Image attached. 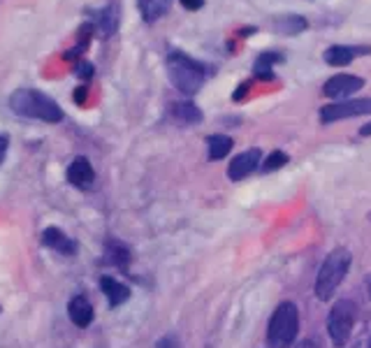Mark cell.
<instances>
[{
	"label": "cell",
	"instance_id": "obj_1",
	"mask_svg": "<svg viewBox=\"0 0 371 348\" xmlns=\"http://www.w3.org/2000/svg\"><path fill=\"white\" fill-rule=\"evenodd\" d=\"M351 265H353V255L348 248H334V251L327 253V258L323 260V265L318 269L316 286H313V293H316L320 302L332 300L334 293H337L339 286L348 276Z\"/></svg>",
	"mask_w": 371,
	"mask_h": 348
},
{
	"label": "cell",
	"instance_id": "obj_2",
	"mask_svg": "<svg viewBox=\"0 0 371 348\" xmlns=\"http://www.w3.org/2000/svg\"><path fill=\"white\" fill-rule=\"evenodd\" d=\"M10 107L14 114L26 119H38V121H45V123H59L66 116L61 105L54 98H49L42 91H35V89H19L10 98Z\"/></svg>",
	"mask_w": 371,
	"mask_h": 348
},
{
	"label": "cell",
	"instance_id": "obj_3",
	"mask_svg": "<svg viewBox=\"0 0 371 348\" xmlns=\"http://www.w3.org/2000/svg\"><path fill=\"white\" fill-rule=\"evenodd\" d=\"M165 68H167V77H169V82H172V86L186 96H195L206 80L202 63H197L195 59H190V56H186L181 52L169 54Z\"/></svg>",
	"mask_w": 371,
	"mask_h": 348
},
{
	"label": "cell",
	"instance_id": "obj_4",
	"mask_svg": "<svg viewBox=\"0 0 371 348\" xmlns=\"http://www.w3.org/2000/svg\"><path fill=\"white\" fill-rule=\"evenodd\" d=\"M299 332V309L295 302H281L267 325L269 348H290Z\"/></svg>",
	"mask_w": 371,
	"mask_h": 348
},
{
	"label": "cell",
	"instance_id": "obj_5",
	"mask_svg": "<svg viewBox=\"0 0 371 348\" xmlns=\"http://www.w3.org/2000/svg\"><path fill=\"white\" fill-rule=\"evenodd\" d=\"M355 321H358V307H355L353 300L334 302V307L330 309V316H327V332H330L334 348H344L351 342Z\"/></svg>",
	"mask_w": 371,
	"mask_h": 348
},
{
	"label": "cell",
	"instance_id": "obj_6",
	"mask_svg": "<svg viewBox=\"0 0 371 348\" xmlns=\"http://www.w3.org/2000/svg\"><path fill=\"white\" fill-rule=\"evenodd\" d=\"M365 114H371V98H348V100H339L320 107V123L330 126L334 121L355 119Z\"/></svg>",
	"mask_w": 371,
	"mask_h": 348
},
{
	"label": "cell",
	"instance_id": "obj_7",
	"mask_svg": "<svg viewBox=\"0 0 371 348\" xmlns=\"http://www.w3.org/2000/svg\"><path fill=\"white\" fill-rule=\"evenodd\" d=\"M365 86V80L355 75H334L325 82L323 86V96L330 98V100L339 103V100H348L353 93H358Z\"/></svg>",
	"mask_w": 371,
	"mask_h": 348
},
{
	"label": "cell",
	"instance_id": "obj_8",
	"mask_svg": "<svg viewBox=\"0 0 371 348\" xmlns=\"http://www.w3.org/2000/svg\"><path fill=\"white\" fill-rule=\"evenodd\" d=\"M260 149H248V151L234 156L232 162L227 165V176H230V181H241L246 179V176H251L255 169H260Z\"/></svg>",
	"mask_w": 371,
	"mask_h": 348
},
{
	"label": "cell",
	"instance_id": "obj_9",
	"mask_svg": "<svg viewBox=\"0 0 371 348\" xmlns=\"http://www.w3.org/2000/svg\"><path fill=\"white\" fill-rule=\"evenodd\" d=\"M371 54V47H351V45H334V47H327L323 59L327 66L332 68H346L351 66V63L358 59V56H367Z\"/></svg>",
	"mask_w": 371,
	"mask_h": 348
},
{
	"label": "cell",
	"instance_id": "obj_10",
	"mask_svg": "<svg viewBox=\"0 0 371 348\" xmlns=\"http://www.w3.org/2000/svg\"><path fill=\"white\" fill-rule=\"evenodd\" d=\"M68 181L73 183L75 188H82V190L93 188V183H96V169H93L91 160L80 156V158H75L73 162H70Z\"/></svg>",
	"mask_w": 371,
	"mask_h": 348
},
{
	"label": "cell",
	"instance_id": "obj_11",
	"mask_svg": "<svg viewBox=\"0 0 371 348\" xmlns=\"http://www.w3.org/2000/svg\"><path fill=\"white\" fill-rule=\"evenodd\" d=\"M100 290L105 293L112 309H116L130 300V288H128L126 283L116 281L114 276H100Z\"/></svg>",
	"mask_w": 371,
	"mask_h": 348
},
{
	"label": "cell",
	"instance_id": "obj_12",
	"mask_svg": "<svg viewBox=\"0 0 371 348\" xmlns=\"http://www.w3.org/2000/svg\"><path fill=\"white\" fill-rule=\"evenodd\" d=\"M68 316L77 328H89L93 323V304L86 300V295H75L68 304Z\"/></svg>",
	"mask_w": 371,
	"mask_h": 348
},
{
	"label": "cell",
	"instance_id": "obj_13",
	"mask_svg": "<svg viewBox=\"0 0 371 348\" xmlns=\"http://www.w3.org/2000/svg\"><path fill=\"white\" fill-rule=\"evenodd\" d=\"M42 244L47 248H54L56 253L61 255H75L77 253V244L75 239H70L68 234H63L59 228H47L42 232Z\"/></svg>",
	"mask_w": 371,
	"mask_h": 348
},
{
	"label": "cell",
	"instance_id": "obj_14",
	"mask_svg": "<svg viewBox=\"0 0 371 348\" xmlns=\"http://www.w3.org/2000/svg\"><path fill=\"white\" fill-rule=\"evenodd\" d=\"M285 56L281 52H262L253 63V77L260 82L274 80V63H283Z\"/></svg>",
	"mask_w": 371,
	"mask_h": 348
},
{
	"label": "cell",
	"instance_id": "obj_15",
	"mask_svg": "<svg viewBox=\"0 0 371 348\" xmlns=\"http://www.w3.org/2000/svg\"><path fill=\"white\" fill-rule=\"evenodd\" d=\"M105 255L112 265H116L121 269H126L128 265H130V251H128V246L123 244V241H119L114 237L105 241Z\"/></svg>",
	"mask_w": 371,
	"mask_h": 348
},
{
	"label": "cell",
	"instance_id": "obj_16",
	"mask_svg": "<svg viewBox=\"0 0 371 348\" xmlns=\"http://www.w3.org/2000/svg\"><path fill=\"white\" fill-rule=\"evenodd\" d=\"M274 31L281 33V35H299L304 33L309 24H306L304 17H299V14H285V17H276L274 19Z\"/></svg>",
	"mask_w": 371,
	"mask_h": 348
},
{
	"label": "cell",
	"instance_id": "obj_17",
	"mask_svg": "<svg viewBox=\"0 0 371 348\" xmlns=\"http://www.w3.org/2000/svg\"><path fill=\"white\" fill-rule=\"evenodd\" d=\"M234 142L232 137H227V135H209L206 137V151H209V160H223L227 153L232 151Z\"/></svg>",
	"mask_w": 371,
	"mask_h": 348
},
{
	"label": "cell",
	"instance_id": "obj_18",
	"mask_svg": "<svg viewBox=\"0 0 371 348\" xmlns=\"http://www.w3.org/2000/svg\"><path fill=\"white\" fill-rule=\"evenodd\" d=\"M93 24L98 26V31L103 38H109V35L116 33V28H119V12H116V7L109 5V7H105V10H100L98 12V17L93 19Z\"/></svg>",
	"mask_w": 371,
	"mask_h": 348
},
{
	"label": "cell",
	"instance_id": "obj_19",
	"mask_svg": "<svg viewBox=\"0 0 371 348\" xmlns=\"http://www.w3.org/2000/svg\"><path fill=\"white\" fill-rule=\"evenodd\" d=\"M169 109H172V116L176 121H181V123H199L202 121V112H199L192 103H172L169 105Z\"/></svg>",
	"mask_w": 371,
	"mask_h": 348
},
{
	"label": "cell",
	"instance_id": "obj_20",
	"mask_svg": "<svg viewBox=\"0 0 371 348\" xmlns=\"http://www.w3.org/2000/svg\"><path fill=\"white\" fill-rule=\"evenodd\" d=\"M169 3L172 0H139V10L144 14V19L151 24V21L160 19L169 10Z\"/></svg>",
	"mask_w": 371,
	"mask_h": 348
},
{
	"label": "cell",
	"instance_id": "obj_21",
	"mask_svg": "<svg viewBox=\"0 0 371 348\" xmlns=\"http://www.w3.org/2000/svg\"><path fill=\"white\" fill-rule=\"evenodd\" d=\"M288 153H285V151H278V149H276V151H272V153H269L267 156V158H265V162H260V169H262V172H265V174H269V172H276V169H281V167H285V165H288Z\"/></svg>",
	"mask_w": 371,
	"mask_h": 348
},
{
	"label": "cell",
	"instance_id": "obj_22",
	"mask_svg": "<svg viewBox=\"0 0 371 348\" xmlns=\"http://www.w3.org/2000/svg\"><path fill=\"white\" fill-rule=\"evenodd\" d=\"M156 348H183V346H181L179 337H176V335H165V337L158 339Z\"/></svg>",
	"mask_w": 371,
	"mask_h": 348
},
{
	"label": "cell",
	"instance_id": "obj_23",
	"mask_svg": "<svg viewBox=\"0 0 371 348\" xmlns=\"http://www.w3.org/2000/svg\"><path fill=\"white\" fill-rule=\"evenodd\" d=\"M77 75L82 77V80H91V75H93V66L86 61H82L80 66H77Z\"/></svg>",
	"mask_w": 371,
	"mask_h": 348
},
{
	"label": "cell",
	"instance_id": "obj_24",
	"mask_svg": "<svg viewBox=\"0 0 371 348\" xmlns=\"http://www.w3.org/2000/svg\"><path fill=\"white\" fill-rule=\"evenodd\" d=\"M181 5L186 7V10L195 12V10H199V7L204 5V0H181Z\"/></svg>",
	"mask_w": 371,
	"mask_h": 348
},
{
	"label": "cell",
	"instance_id": "obj_25",
	"mask_svg": "<svg viewBox=\"0 0 371 348\" xmlns=\"http://www.w3.org/2000/svg\"><path fill=\"white\" fill-rule=\"evenodd\" d=\"M248 86H251V82H244V84H241V86L237 89V93H234V96H232V100H234V103H239V100H241V98H244V96H246V91H248Z\"/></svg>",
	"mask_w": 371,
	"mask_h": 348
},
{
	"label": "cell",
	"instance_id": "obj_26",
	"mask_svg": "<svg viewBox=\"0 0 371 348\" xmlns=\"http://www.w3.org/2000/svg\"><path fill=\"white\" fill-rule=\"evenodd\" d=\"M295 348H320V344L313 342V339H304V342H299Z\"/></svg>",
	"mask_w": 371,
	"mask_h": 348
},
{
	"label": "cell",
	"instance_id": "obj_27",
	"mask_svg": "<svg viewBox=\"0 0 371 348\" xmlns=\"http://www.w3.org/2000/svg\"><path fill=\"white\" fill-rule=\"evenodd\" d=\"M5 151H7V139L0 135V162H3V158H5Z\"/></svg>",
	"mask_w": 371,
	"mask_h": 348
},
{
	"label": "cell",
	"instance_id": "obj_28",
	"mask_svg": "<svg viewBox=\"0 0 371 348\" xmlns=\"http://www.w3.org/2000/svg\"><path fill=\"white\" fill-rule=\"evenodd\" d=\"M84 98H86V89H77V96H75V100L82 105V103H84Z\"/></svg>",
	"mask_w": 371,
	"mask_h": 348
},
{
	"label": "cell",
	"instance_id": "obj_29",
	"mask_svg": "<svg viewBox=\"0 0 371 348\" xmlns=\"http://www.w3.org/2000/svg\"><path fill=\"white\" fill-rule=\"evenodd\" d=\"M369 135H371V123L362 126V128H360V137H369Z\"/></svg>",
	"mask_w": 371,
	"mask_h": 348
},
{
	"label": "cell",
	"instance_id": "obj_30",
	"mask_svg": "<svg viewBox=\"0 0 371 348\" xmlns=\"http://www.w3.org/2000/svg\"><path fill=\"white\" fill-rule=\"evenodd\" d=\"M367 290H369V297H371V274H369V279H367Z\"/></svg>",
	"mask_w": 371,
	"mask_h": 348
},
{
	"label": "cell",
	"instance_id": "obj_31",
	"mask_svg": "<svg viewBox=\"0 0 371 348\" xmlns=\"http://www.w3.org/2000/svg\"><path fill=\"white\" fill-rule=\"evenodd\" d=\"M367 348H371V335H369V342H367Z\"/></svg>",
	"mask_w": 371,
	"mask_h": 348
}]
</instances>
